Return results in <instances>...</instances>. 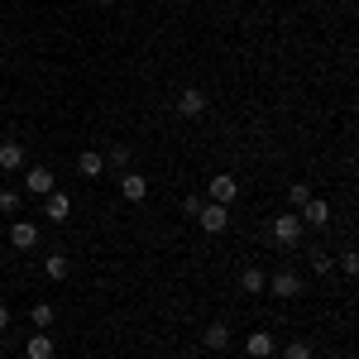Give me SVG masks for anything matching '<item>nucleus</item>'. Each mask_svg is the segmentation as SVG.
<instances>
[{
    "mask_svg": "<svg viewBox=\"0 0 359 359\" xmlns=\"http://www.w3.org/2000/svg\"><path fill=\"white\" fill-rule=\"evenodd\" d=\"M269 235H273V245L292 249L297 240H302V216H297V211H283V216H273V225H269Z\"/></svg>",
    "mask_w": 359,
    "mask_h": 359,
    "instance_id": "f257e3e1",
    "label": "nucleus"
},
{
    "mask_svg": "<svg viewBox=\"0 0 359 359\" xmlns=\"http://www.w3.org/2000/svg\"><path fill=\"white\" fill-rule=\"evenodd\" d=\"M172 111L182 115V120H201V115H206V96H201L196 86H187V91H177V106H172Z\"/></svg>",
    "mask_w": 359,
    "mask_h": 359,
    "instance_id": "f03ea898",
    "label": "nucleus"
},
{
    "mask_svg": "<svg viewBox=\"0 0 359 359\" xmlns=\"http://www.w3.org/2000/svg\"><path fill=\"white\" fill-rule=\"evenodd\" d=\"M235 192H240V182H235L230 172H216V177L206 182V196H211L216 206H230V201H235Z\"/></svg>",
    "mask_w": 359,
    "mask_h": 359,
    "instance_id": "7ed1b4c3",
    "label": "nucleus"
},
{
    "mask_svg": "<svg viewBox=\"0 0 359 359\" xmlns=\"http://www.w3.org/2000/svg\"><path fill=\"white\" fill-rule=\"evenodd\" d=\"M269 292H273V297H297V292H302V278L292 273V269H278V273L269 278Z\"/></svg>",
    "mask_w": 359,
    "mask_h": 359,
    "instance_id": "20e7f679",
    "label": "nucleus"
},
{
    "mask_svg": "<svg viewBox=\"0 0 359 359\" xmlns=\"http://www.w3.org/2000/svg\"><path fill=\"white\" fill-rule=\"evenodd\" d=\"M25 192L48 196V192H57V177L48 172V168H29V172H25Z\"/></svg>",
    "mask_w": 359,
    "mask_h": 359,
    "instance_id": "39448f33",
    "label": "nucleus"
},
{
    "mask_svg": "<svg viewBox=\"0 0 359 359\" xmlns=\"http://www.w3.org/2000/svg\"><path fill=\"white\" fill-rule=\"evenodd\" d=\"M196 221H201V230H206V235H221L225 225H230V211L211 201V206H201V211H196Z\"/></svg>",
    "mask_w": 359,
    "mask_h": 359,
    "instance_id": "423d86ee",
    "label": "nucleus"
},
{
    "mask_svg": "<svg viewBox=\"0 0 359 359\" xmlns=\"http://www.w3.org/2000/svg\"><path fill=\"white\" fill-rule=\"evenodd\" d=\"M10 245L20 249V254H29V249L39 245V225H34V221H15V225H10Z\"/></svg>",
    "mask_w": 359,
    "mask_h": 359,
    "instance_id": "0eeeda50",
    "label": "nucleus"
},
{
    "mask_svg": "<svg viewBox=\"0 0 359 359\" xmlns=\"http://www.w3.org/2000/svg\"><path fill=\"white\" fill-rule=\"evenodd\" d=\"M43 216H48V221H67V216H72V196L67 192H48L43 196Z\"/></svg>",
    "mask_w": 359,
    "mask_h": 359,
    "instance_id": "6e6552de",
    "label": "nucleus"
},
{
    "mask_svg": "<svg viewBox=\"0 0 359 359\" xmlns=\"http://www.w3.org/2000/svg\"><path fill=\"white\" fill-rule=\"evenodd\" d=\"M0 168H5V172H20V168H25V144H20V139H5V144H0Z\"/></svg>",
    "mask_w": 359,
    "mask_h": 359,
    "instance_id": "1a4fd4ad",
    "label": "nucleus"
},
{
    "mask_svg": "<svg viewBox=\"0 0 359 359\" xmlns=\"http://www.w3.org/2000/svg\"><path fill=\"white\" fill-rule=\"evenodd\" d=\"M306 225H331V201H321V196H311L302 211H297Z\"/></svg>",
    "mask_w": 359,
    "mask_h": 359,
    "instance_id": "9d476101",
    "label": "nucleus"
},
{
    "mask_svg": "<svg viewBox=\"0 0 359 359\" xmlns=\"http://www.w3.org/2000/svg\"><path fill=\"white\" fill-rule=\"evenodd\" d=\"M245 350H249V359H269V355L278 350V340H273L269 331H254V335L245 340Z\"/></svg>",
    "mask_w": 359,
    "mask_h": 359,
    "instance_id": "9b49d317",
    "label": "nucleus"
},
{
    "mask_svg": "<svg viewBox=\"0 0 359 359\" xmlns=\"http://www.w3.org/2000/svg\"><path fill=\"white\" fill-rule=\"evenodd\" d=\"M77 172H82V177H101V172H106V154H96V149L77 154Z\"/></svg>",
    "mask_w": 359,
    "mask_h": 359,
    "instance_id": "f8f14e48",
    "label": "nucleus"
},
{
    "mask_svg": "<svg viewBox=\"0 0 359 359\" xmlns=\"http://www.w3.org/2000/svg\"><path fill=\"white\" fill-rule=\"evenodd\" d=\"M53 335H29L25 340V359H53Z\"/></svg>",
    "mask_w": 359,
    "mask_h": 359,
    "instance_id": "ddd939ff",
    "label": "nucleus"
},
{
    "mask_svg": "<svg viewBox=\"0 0 359 359\" xmlns=\"http://www.w3.org/2000/svg\"><path fill=\"white\" fill-rule=\"evenodd\" d=\"M120 196H125V201H144V196H149V182H144L139 172H125V177H120Z\"/></svg>",
    "mask_w": 359,
    "mask_h": 359,
    "instance_id": "4468645a",
    "label": "nucleus"
},
{
    "mask_svg": "<svg viewBox=\"0 0 359 359\" xmlns=\"http://www.w3.org/2000/svg\"><path fill=\"white\" fill-rule=\"evenodd\" d=\"M240 287H245L249 297H259V292L269 287V278H264V269H259V264H254V269H245V273H240Z\"/></svg>",
    "mask_w": 359,
    "mask_h": 359,
    "instance_id": "2eb2a0df",
    "label": "nucleus"
},
{
    "mask_svg": "<svg viewBox=\"0 0 359 359\" xmlns=\"http://www.w3.org/2000/svg\"><path fill=\"white\" fill-rule=\"evenodd\" d=\"M201 345H206V350H225V345H230V331H225L221 321H216V326H206V335H201Z\"/></svg>",
    "mask_w": 359,
    "mask_h": 359,
    "instance_id": "dca6fc26",
    "label": "nucleus"
},
{
    "mask_svg": "<svg viewBox=\"0 0 359 359\" xmlns=\"http://www.w3.org/2000/svg\"><path fill=\"white\" fill-rule=\"evenodd\" d=\"M306 201H311V187H306V182H292V187H287V206H292V211H302Z\"/></svg>",
    "mask_w": 359,
    "mask_h": 359,
    "instance_id": "f3484780",
    "label": "nucleus"
},
{
    "mask_svg": "<svg viewBox=\"0 0 359 359\" xmlns=\"http://www.w3.org/2000/svg\"><path fill=\"white\" fill-rule=\"evenodd\" d=\"M67 269H72V264H67L62 254H48V264H43V273L53 278V283H62V278H67Z\"/></svg>",
    "mask_w": 359,
    "mask_h": 359,
    "instance_id": "a211bd4d",
    "label": "nucleus"
},
{
    "mask_svg": "<svg viewBox=\"0 0 359 359\" xmlns=\"http://www.w3.org/2000/svg\"><path fill=\"white\" fill-rule=\"evenodd\" d=\"M29 316H34V326H39V331H48V326H53V316H57V311H53V302H39L34 311H29Z\"/></svg>",
    "mask_w": 359,
    "mask_h": 359,
    "instance_id": "6ab92c4d",
    "label": "nucleus"
},
{
    "mask_svg": "<svg viewBox=\"0 0 359 359\" xmlns=\"http://www.w3.org/2000/svg\"><path fill=\"white\" fill-rule=\"evenodd\" d=\"M283 359H311V345L306 340H287L283 345Z\"/></svg>",
    "mask_w": 359,
    "mask_h": 359,
    "instance_id": "aec40b11",
    "label": "nucleus"
},
{
    "mask_svg": "<svg viewBox=\"0 0 359 359\" xmlns=\"http://www.w3.org/2000/svg\"><path fill=\"white\" fill-rule=\"evenodd\" d=\"M0 211H5V216H15V211H20V192H15V187H5V192H0Z\"/></svg>",
    "mask_w": 359,
    "mask_h": 359,
    "instance_id": "412c9836",
    "label": "nucleus"
},
{
    "mask_svg": "<svg viewBox=\"0 0 359 359\" xmlns=\"http://www.w3.org/2000/svg\"><path fill=\"white\" fill-rule=\"evenodd\" d=\"M311 269H316V273H331V254H326V249H311Z\"/></svg>",
    "mask_w": 359,
    "mask_h": 359,
    "instance_id": "4be33fe9",
    "label": "nucleus"
},
{
    "mask_svg": "<svg viewBox=\"0 0 359 359\" xmlns=\"http://www.w3.org/2000/svg\"><path fill=\"white\" fill-rule=\"evenodd\" d=\"M340 269H345L350 278L359 273V254H355V249H345V254H340Z\"/></svg>",
    "mask_w": 359,
    "mask_h": 359,
    "instance_id": "5701e85b",
    "label": "nucleus"
},
{
    "mask_svg": "<svg viewBox=\"0 0 359 359\" xmlns=\"http://www.w3.org/2000/svg\"><path fill=\"white\" fill-rule=\"evenodd\" d=\"M106 163H130V149H125V144H115V149H111V158H106Z\"/></svg>",
    "mask_w": 359,
    "mask_h": 359,
    "instance_id": "b1692460",
    "label": "nucleus"
},
{
    "mask_svg": "<svg viewBox=\"0 0 359 359\" xmlns=\"http://www.w3.org/2000/svg\"><path fill=\"white\" fill-rule=\"evenodd\" d=\"M201 206H206V201H201V196H187V201H182V216H196V211H201Z\"/></svg>",
    "mask_w": 359,
    "mask_h": 359,
    "instance_id": "393cba45",
    "label": "nucleus"
},
{
    "mask_svg": "<svg viewBox=\"0 0 359 359\" xmlns=\"http://www.w3.org/2000/svg\"><path fill=\"white\" fill-rule=\"evenodd\" d=\"M5 331H10V306L0 302V335H5Z\"/></svg>",
    "mask_w": 359,
    "mask_h": 359,
    "instance_id": "a878e982",
    "label": "nucleus"
},
{
    "mask_svg": "<svg viewBox=\"0 0 359 359\" xmlns=\"http://www.w3.org/2000/svg\"><path fill=\"white\" fill-rule=\"evenodd\" d=\"M96 5H120V0H96Z\"/></svg>",
    "mask_w": 359,
    "mask_h": 359,
    "instance_id": "bb28decb",
    "label": "nucleus"
}]
</instances>
